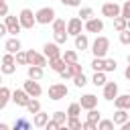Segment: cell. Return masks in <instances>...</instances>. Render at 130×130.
<instances>
[{
    "mask_svg": "<svg viewBox=\"0 0 130 130\" xmlns=\"http://www.w3.org/2000/svg\"><path fill=\"white\" fill-rule=\"evenodd\" d=\"M108 51H110V39L104 37V35H98L95 41L91 43V53H93V57H106Z\"/></svg>",
    "mask_w": 130,
    "mask_h": 130,
    "instance_id": "obj_1",
    "label": "cell"
},
{
    "mask_svg": "<svg viewBox=\"0 0 130 130\" xmlns=\"http://www.w3.org/2000/svg\"><path fill=\"white\" fill-rule=\"evenodd\" d=\"M35 16H37V24H51L55 20V10L51 6H43L35 12Z\"/></svg>",
    "mask_w": 130,
    "mask_h": 130,
    "instance_id": "obj_2",
    "label": "cell"
},
{
    "mask_svg": "<svg viewBox=\"0 0 130 130\" xmlns=\"http://www.w3.org/2000/svg\"><path fill=\"white\" fill-rule=\"evenodd\" d=\"M18 20H20V24H22V28H32L35 24H37V16L32 14V10L30 8H22L20 10V14H18Z\"/></svg>",
    "mask_w": 130,
    "mask_h": 130,
    "instance_id": "obj_3",
    "label": "cell"
},
{
    "mask_svg": "<svg viewBox=\"0 0 130 130\" xmlns=\"http://www.w3.org/2000/svg\"><path fill=\"white\" fill-rule=\"evenodd\" d=\"M26 61H28V65H41V67H47L49 65V59L45 57V53H37L32 49L26 51Z\"/></svg>",
    "mask_w": 130,
    "mask_h": 130,
    "instance_id": "obj_4",
    "label": "cell"
},
{
    "mask_svg": "<svg viewBox=\"0 0 130 130\" xmlns=\"http://www.w3.org/2000/svg\"><path fill=\"white\" fill-rule=\"evenodd\" d=\"M67 93H69V89H67L65 83H53V85H49V98H51L53 102L63 100Z\"/></svg>",
    "mask_w": 130,
    "mask_h": 130,
    "instance_id": "obj_5",
    "label": "cell"
},
{
    "mask_svg": "<svg viewBox=\"0 0 130 130\" xmlns=\"http://www.w3.org/2000/svg\"><path fill=\"white\" fill-rule=\"evenodd\" d=\"M102 14L114 20L116 16H120V14H122V6H120V4H116V2H106V4H102Z\"/></svg>",
    "mask_w": 130,
    "mask_h": 130,
    "instance_id": "obj_6",
    "label": "cell"
},
{
    "mask_svg": "<svg viewBox=\"0 0 130 130\" xmlns=\"http://www.w3.org/2000/svg\"><path fill=\"white\" fill-rule=\"evenodd\" d=\"M4 22H6L8 35H12V37H16V35L22 30V24H20L18 16H10V14H6V16H4Z\"/></svg>",
    "mask_w": 130,
    "mask_h": 130,
    "instance_id": "obj_7",
    "label": "cell"
},
{
    "mask_svg": "<svg viewBox=\"0 0 130 130\" xmlns=\"http://www.w3.org/2000/svg\"><path fill=\"white\" fill-rule=\"evenodd\" d=\"M83 28L87 30V32H102L104 30V20L102 18H95V16H91V18H87L85 22H83Z\"/></svg>",
    "mask_w": 130,
    "mask_h": 130,
    "instance_id": "obj_8",
    "label": "cell"
},
{
    "mask_svg": "<svg viewBox=\"0 0 130 130\" xmlns=\"http://www.w3.org/2000/svg\"><path fill=\"white\" fill-rule=\"evenodd\" d=\"M81 30H83V20L79 16H73V18L67 20V32H69V37H77Z\"/></svg>",
    "mask_w": 130,
    "mask_h": 130,
    "instance_id": "obj_9",
    "label": "cell"
},
{
    "mask_svg": "<svg viewBox=\"0 0 130 130\" xmlns=\"http://www.w3.org/2000/svg\"><path fill=\"white\" fill-rule=\"evenodd\" d=\"M22 87L26 89V93H28L30 98H39V95L43 93V87H41V83H39L37 79H30V77L24 81V85H22Z\"/></svg>",
    "mask_w": 130,
    "mask_h": 130,
    "instance_id": "obj_10",
    "label": "cell"
},
{
    "mask_svg": "<svg viewBox=\"0 0 130 130\" xmlns=\"http://www.w3.org/2000/svg\"><path fill=\"white\" fill-rule=\"evenodd\" d=\"M43 53H45V57L47 59H55V57H61V49H59V43H45L43 45Z\"/></svg>",
    "mask_w": 130,
    "mask_h": 130,
    "instance_id": "obj_11",
    "label": "cell"
},
{
    "mask_svg": "<svg viewBox=\"0 0 130 130\" xmlns=\"http://www.w3.org/2000/svg\"><path fill=\"white\" fill-rule=\"evenodd\" d=\"M28 100H30V95L26 93V89H24V87H22V89H14V91H12V102H14L16 106H20V108H26Z\"/></svg>",
    "mask_w": 130,
    "mask_h": 130,
    "instance_id": "obj_12",
    "label": "cell"
},
{
    "mask_svg": "<svg viewBox=\"0 0 130 130\" xmlns=\"http://www.w3.org/2000/svg\"><path fill=\"white\" fill-rule=\"evenodd\" d=\"M116 95H118V83L116 81H106V85H104V100L114 102Z\"/></svg>",
    "mask_w": 130,
    "mask_h": 130,
    "instance_id": "obj_13",
    "label": "cell"
},
{
    "mask_svg": "<svg viewBox=\"0 0 130 130\" xmlns=\"http://www.w3.org/2000/svg\"><path fill=\"white\" fill-rule=\"evenodd\" d=\"M79 104H81L83 110H91V108H98V98L93 93H85V95H81Z\"/></svg>",
    "mask_w": 130,
    "mask_h": 130,
    "instance_id": "obj_14",
    "label": "cell"
},
{
    "mask_svg": "<svg viewBox=\"0 0 130 130\" xmlns=\"http://www.w3.org/2000/svg\"><path fill=\"white\" fill-rule=\"evenodd\" d=\"M26 75L30 77V79H43V75H45V67H41V65H28V69H26Z\"/></svg>",
    "mask_w": 130,
    "mask_h": 130,
    "instance_id": "obj_15",
    "label": "cell"
},
{
    "mask_svg": "<svg viewBox=\"0 0 130 130\" xmlns=\"http://www.w3.org/2000/svg\"><path fill=\"white\" fill-rule=\"evenodd\" d=\"M47 122H49V114H45L43 110L37 112V114H32V126H37V128H45Z\"/></svg>",
    "mask_w": 130,
    "mask_h": 130,
    "instance_id": "obj_16",
    "label": "cell"
},
{
    "mask_svg": "<svg viewBox=\"0 0 130 130\" xmlns=\"http://www.w3.org/2000/svg\"><path fill=\"white\" fill-rule=\"evenodd\" d=\"M114 106L116 108H122V110H130V93H118L116 100H114Z\"/></svg>",
    "mask_w": 130,
    "mask_h": 130,
    "instance_id": "obj_17",
    "label": "cell"
},
{
    "mask_svg": "<svg viewBox=\"0 0 130 130\" xmlns=\"http://www.w3.org/2000/svg\"><path fill=\"white\" fill-rule=\"evenodd\" d=\"M4 49H6L8 53H14V55H16V53L22 49V45H20V41H18L16 37H10V39L6 41V45H4Z\"/></svg>",
    "mask_w": 130,
    "mask_h": 130,
    "instance_id": "obj_18",
    "label": "cell"
},
{
    "mask_svg": "<svg viewBox=\"0 0 130 130\" xmlns=\"http://www.w3.org/2000/svg\"><path fill=\"white\" fill-rule=\"evenodd\" d=\"M10 100H12V91L6 85H0V110H4Z\"/></svg>",
    "mask_w": 130,
    "mask_h": 130,
    "instance_id": "obj_19",
    "label": "cell"
},
{
    "mask_svg": "<svg viewBox=\"0 0 130 130\" xmlns=\"http://www.w3.org/2000/svg\"><path fill=\"white\" fill-rule=\"evenodd\" d=\"M49 67L53 69V71H63L65 67H67V63H65V59L63 57H55V59H49Z\"/></svg>",
    "mask_w": 130,
    "mask_h": 130,
    "instance_id": "obj_20",
    "label": "cell"
},
{
    "mask_svg": "<svg viewBox=\"0 0 130 130\" xmlns=\"http://www.w3.org/2000/svg\"><path fill=\"white\" fill-rule=\"evenodd\" d=\"M114 124L116 126H122L126 120H128V110H122V108H116V114H114Z\"/></svg>",
    "mask_w": 130,
    "mask_h": 130,
    "instance_id": "obj_21",
    "label": "cell"
},
{
    "mask_svg": "<svg viewBox=\"0 0 130 130\" xmlns=\"http://www.w3.org/2000/svg\"><path fill=\"white\" fill-rule=\"evenodd\" d=\"M75 39V49H79V51H85L87 47H89V39H87V35H77V37H73Z\"/></svg>",
    "mask_w": 130,
    "mask_h": 130,
    "instance_id": "obj_22",
    "label": "cell"
},
{
    "mask_svg": "<svg viewBox=\"0 0 130 130\" xmlns=\"http://www.w3.org/2000/svg\"><path fill=\"white\" fill-rule=\"evenodd\" d=\"M61 57L65 59V63H67V65H71V63H77V61H79V55H77V51H71V49L63 51V53H61Z\"/></svg>",
    "mask_w": 130,
    "mask_h": 130,
    "instance_id": "obj_23",
    "label": "cell"
},
{
    "mask_svg": "<svg viewBox=\"0 0 130 130\" xmlns=\"http://www.w3.org/2000/svg\"><path fill=\"white\" fill-rule=\"evenodd\" d=\"M106 71H95L93 73V77H91V83L95 85V87H104L106 85Z\"/></svg>",
    "mask_w": 130,
    "mask_h": 130,
    "instance_id": "obj_24",
    "label": "cell"
},
{
    "mask_svg": "<svg viewBox=\"0 0 130 130\" xmlns=\"http://www.w3.org/2000/svg\"><path fill=\"white\" fill-rule=\"evenodd\" d=\"M26 112H28V114H37V112H41V102H39L37 98H30L28 104H26Z\"/></svg>",
    "mask_w": 130,
    "mask_h": 130,
    "instance_id": "obj_25",
    "label": "cell"
},
{
    "mask_svg": "<svg viewBox=\"0 0 130 130\" xmlns=\"http://www.w3.org/2000/svg\"><path fill=\"white\" fill-rule=\"evenodd\" d=\"M65 128H69V130H81V122H79V118H77V116H69L67 122H65Z\"/></svg>",
    "mask_w": 130,
    "mask_h": 130,
    "instance_id": "obj_26",
    "label": "cell"
},
{
    "mask_svg": "<svg viewBox=\"0 0 130 130\" xmlns=\"http://www.w3.org/2000/svg\"><path fill=\"white\" fill-rule=\"evenodd\" d=\"M114 28H116L118 32H120V30H124V28H128V18H124L122 14H120V16H116V18H114Z\"/></svg>",
    "mask_w": 130,
    "mask_h": 130,
    "instance_id": "obj_27",
    "label": "cell"
},
{
    "mask_svg": "<svg viewBox=\"0 0 130 130\" xmlns=\"http://www.w3.org/2000/svg\"><path fill=\"white\" fill-rule=\"evenodd\" d=\"M12 128H14V130H28V128H30V122H28L26 118H16L14 124H12Z\"/></svg>",
    "mask_w": 130,
    "mask_h": 130,
    "instance_id": "obj_28",
    "label": "cell"
},
{
    "mask_svg": "<svg viewBox=\"0 0 130 130\" xmlns=\"http://www.w3.org/2000/svg\"><path fill=\"white\" fill-rule=\"evenodd\" d=\"M51 26H53V32L67 30V22H65V18H55V20L51 22Z\"/></svg>",
    "mask_w": 130,
    "mask_h": 130,
    "instance_id": "obj_29",
    "label": "cell"
},
{
    "mask_svg": "<svg viewBox=\"0 0 130 130\" xmlns=\"http://www.w3.org/2000/svg\"><path fill=\"white\" fill-rule=\"evenodd\" d=\"M67 112H61V110H57V112H53V120L59 124V126H65V122H67Z\"/></svg>",
    "mask_w": 130,
    "mask_h": 130,
    "instance_id": "obj_30",
    "label": "cell"
},
{
    "mask_svg": "<svg viewBox=\"0 0 130 130\" xmlns=\"http://www.w3.org/2000/svg\"><path fill=\"white\" fill-rule=\"evenodd\" d=\"M16 71V63H2L0 65V73L2 75H12Z\"/></svg>",
    "mask_w": 130,
    "mask_h": 130,
    "instance_id": "obj_31",
    "label": "cell"
},
{
    "mask_svg": "<svg viewBox=\"0 0 130 130\" xmlns=\"http://www.w3.org/2000/svg\"><path fill=\"white\" fill-rule=\"evenodd\" d=\"M81 104L79 102H73V104H69V108H67V116H79L81 114Z\"/></svg>",
    "mask_w": 130,
    "mask_h": 130,
    "instance_id": "obj_32",
    "label": "cell"
},
{
    "mask_svg": "<svg viewBox=\"0 0 130 130\" xmlns=\"http://www.w3.org/2000/svg\"><path fill=\"white\" fill-rule=\"evenodd\" d=\"M67 37H69V32H67V30H59V32H53V41H55V43H59V45H65Z\"/></svg>",
    "mask_w": 130,
    "mask_h": 130,
    "instance_id": "obj_33",
    "label": "cell"
},
{
    "mask_svg": "<svg viewBox=\"0 0 130 130\" xmlns=\"http://www.w3.org/2000/svg\"><path fill=\"white\" fill-rule=\"evenodd\" d=\"M116 69H118L116 59H104V71H106V73H112V71H116Z\"/></svg>",
    "mask_w": 130,
    "mask_h": 130,
    "instance_id": "obj_34",
    "label": "cell"
},
{
    "mask_svg": "<svg viewBox=\"0 0 130 130\" xmlns=\"http://www.w3.org/2000/svg\"><path fill=\"white\" fill-rule=\"evenodd\" d=\"M87 120H91V122H100L102 120V114H100V110L98 108H91V110H87Z\"/></svg>",
    "mask_w": 130,
    "mask_h": 130,
    "instance_id": "obj_35",
    "label": "cell"
},
{
    "mask_svg": "<svg viewBox=\"0 0 130 130\" xmlns=\"http://www.w3.org/2000/svg\"><path fill=\"white\" fill-rule=\"evenodd\" d=\"M104 59H106V57H93L91 69H93V71H104Z\"/></svg>",
    "mask_w": 130,
    "mask_h": 130,
    "instance_id": "obj_36",
    "label": "cell"
},
{
    "mask_svg": "<svg viewBox=\"0 0 130 130\" xmlns=\"http://www.w3.org/2000/svg\"><path fill=\"white\" fill-rule=\"evenodd\" d=\"M59 75H61V79H73L75 77V71L71 69V65H67L63 71H59Z\"/></svg>",
    "mask_w": 130,
    "mask_h": 130,
    "instance_id": "obj_37",
    "label": "cell"
},
{
    "mask_svg": "<svg viewBox=\"0 0 130 130\" xmlns=\"http://www.w3.org/2000/svg\"><path fill=\"white\" fill-rule=\"evenodd\" d=\"M73 83H75V87H83V85L87 83V77L83 75V71H81V73H77V75L73 77Z\"/></svg>",
    "mask_w": 130,
    "mask_h": 130,
    "instance_id": "obj_38",
    "label": "cell"
},
{
    "mask_svg": "<svg viewBox=\"0 0 130 130\" xmlns=\"http://www.w3.org/2000/svg\"><path fill=\"white\" fill-rule=\"evenodd\" d=\"M116 124H114V120H100L98 122V130H112Z\"/></svg>",
    "mask_w": 130,
    "mask_h": 130,
    "instance_id": "obj_39",
    "label": "cell"
},
{
    "mask_svg": "<svg viewBox=\"0 0 130 130\" xmlns=\"http://www.w3.org/2000/svg\"><path fill=\"white\" fill-rule=\"evenodd\" d=\"M91 16H93V10H91L89 6H83V8L79 10V18H81V20H87V18H91Z\"/></svg>",
    "mask_w": 130,
    "mask_h": 130,
    "instance_id": "obj_40",
    "label": "cell"
},
{
    "mask_svg": "<svg viewBox=\"0 0 130 130\" xmlns=\"http://www.w3.org/2000/svg\"><path fill=\"white\" fill-rule=\"evenodd\" d=\"M14 59H16L18 65H28V61H26V51H18V53L14 55Z\"/></svg>",
    "mask_w": 130,
    "mask_h": 130,
    "instance_id": "obj_41",
    "label": "cell"
},
{
    "mask_svg": "<svg viewBox=\"0 0 130 130\" xmlns=\"http://www.w3.org/2000/svg\"><path fill=\"white\" fill-rule=\"evenodd\" d=\"M120 43L122 45H130V28L120 30Z\"/></svg>",
    "mask_w": 130,
    "mask_h": 130,
    "instance_id": "obj_42",
    "label": "cell"
},
{
    "mask_svg": "<svg viewBox=\"0 0 130 130\" xmlns=\"http://www.w3.org/2000/svg\"><path fill=\"white\" fill-rule=\"evenodd\" d=\"M81 128L83 130H98V124L91 120H85V122H81Z\"/></svg>",
    "mask_w": 130,
    "mask_h": 130,
    "instance_id": "obj_43",
    "label": "cell"
},
{
    "mask_svg": "<svg viewBox=\"0 0 130 130\" xmlns=\"http://www.w3.org/2000/svg\"><path fill=\"white\" fill-rule=\"evenodd\" d=\"M122 16H124V18H130V0H126V2L122 4Z\"/></svg>",
    "mask_w": 130,
    "mask_h": 130,
    "instance_id": "obj_44",
    "label": "cell"
},
{
    "mask_svg": "<svg viewBox=\"0 0 130 130\" xmlns=\"http://www.w3.org/2000/svg\"><path fill=\"white\" fill-rule=\"evenodd\" d=\"M65 6H69V8H77V6H81V0H61Z\"/></svg>",
    "mask_w": 130,
    "mask_h": 130,
    "instance_id": "obj_45",
    "label": "cell"
},
{
    "mask_svg": "<svg viewBox=\"0 0 130 130\" xmlns=\"http://www.w3.org/2000/svg\"><path fill=\"white\" fill-rule=\"evenodd\" d=\"M45 128H47V130H57V128H61V126H59V124H57V122H55V120L51 118V120H49V122L45 124Z\"/></svg>",
    "mask_w": 130,
    "mask_h": 130,
    "instance_id": "obj_46",
    "label": "cell"
},
{
    "mask_svg": "<svg viewBox=\"0 0 130 130\" xmlns=\"http://www.w3.org/2000/svg\"><path fill=\"white\" fill-rule=\"evenodd\" d=\"M8 14V4L6 0H0V16H6Z\"/></svg>",
    "mask_w": 130,
    "mask_h": 130,
    "instance_id": "obj_47",
    "label": "cell"
},
{
    "mask_svg": "<svg viewBox=\"0 0 130 130\" xmlns=\"http://www.w3.org/2000/svg\"><path fill=\"white\" fill-rule=\"evenodd\" d=\"M8 35V28H6V22H0V39Z\"/></svg>",
    "mask_w": 130,
    "mask_h": 130,
    "instance_id": "obj_48",
    "label": "cell"
},
{
    "mask_svg": "<svg viewBox=\"0 0 130 130\" xmlns=\"http://www.w3.org/2000/svg\"><path fill=\"white\" fill-rule=\"evenodd\" d=\"M71 69H73V71H75V75H77V73H81V71H83V69H81V65H79V61H77V63H71Z\"/></svg>",
    "mask_w": 130,
    "mask_h": 130,
    "instance_id": "obj_49",
    "label": "cell"
},
{
    "mask_svg": "<svg viewBox=\"0 0 130 130\" xmlns=\"http://www.w3.org/2000/svg\"><path fill=\"white\" fill-rule=\"evenodd\" d=\"M120 128H122V130H130V120H126V122H124Z\"/></svg>",
    "mask_w": 130,
    "mask_h": 130,
    "instance_id": "obj_50",
    "label": "cell"
},
{
    "mask_svg": "<svg viewBox=\"0 0 130 130\" xmlns=\"http://www.w3.org/2000/svg\"><path fill=\"white\" fill-rule=\"evenodd\" d=\"M124 77H126V79H128V81H130V65H128V67H126V69H124Z\"/></svg>",
    "mask_w": 130,
    "mask_h": 130,
    "instance_id": "obj_51",
    "label": "cell"
},
{
    "mask_svg": "<svg viewBox=\"0 0 130 130\" xmlns=\"http://www.w3.org/2000/svg\"><path fill=\"white\" fill-rule=\"evenodd\" d=\"M8 128H10V126H8V124H4V122H2V124H0V130H8Z\"/></svg>",
    "mask_w": 130,
    "mask_h": 130,
    "instance_id": "obj_52",
    "label": "cell"
},
{
    "mask_svg": "<svg viewBox=\"0 0 130 130\" xmlns=\"http://www.w3.org/2000/svg\"><path fill=\"white\" fill-rule=\"evenodd\" d=\"M126 61H128V65H130V55H128V57H126Z\"/></svg>",
    "mask_w": 130,
    "mask_h": 130,
    "instance_id": "obj_53",
    "label": "cell"
},
{
    "mask_svg": "<svg viewBox=\"0 0 130 130\" xmlns=\"http://www.w3.org/2000/svg\"><path fill=\"white\" fill-rule=\"evenodd\" d=\"M128 28H130V18H128Z\"/></svg>",
    "mask_w": 130,
    "mask_h": 130,
    "instance_id": "obj_54",
    "label": "cell"
},
{
    "mask_svg": "<svg viewBox=\"0 0 130 130\" xmlns=\"http://www.w3.org/2000/svg\"><path fill=\"white\" fill-rule=\"evenodd\" d=\"M0 85H2V75H0Z\"/></svg>",
    "mask_w": 130,
    "mask_h": 130,
    "instance_id": "obj_55",
    "label": "cell"
},
{
    "mask_svg": "<svg viewBox=\"0 0 130 130\" xmlns=\"http://www.w3.org/2000/svg\"><path fill=\"white\" fill-rule=\"evenodd\" d=\"M128 93H130V91H128Z\"/></svg>",
    "mask_w": 130,
    "mask_h": 130,
    "instance_id": "obj_56",
    "label": "cell"
}]
</instances>
